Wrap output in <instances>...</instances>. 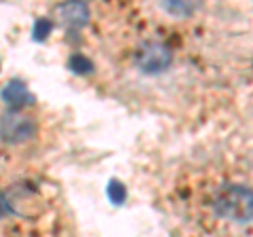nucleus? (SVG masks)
<instances>
[{
  "mask_svg": "<svg viewBox=\"0 0 253 237\" xmlns=\"http://www.w3.org/2000/svg\"><path fill=\"white\" fill-rule=\"evenodd\" d=\"M213 208L221 218L232 223H249L253 218V191L243 184H228L219 188Z\"/></svg>",
  "mask_w": 253,
  "mask_h": 237,
  "instance_id": "1",
  "label": "nucleus"
},
{
  "mask_svg": "<svg viewBox=\"0 0 253 237\" xmlns=\"http://www.w3.org/2000/svg\"><path fill=\"white\" fill-rule=\"evenodd\" d=\"M173 64V51L163 41H146L135 51V66L144 74H161Z\"/></svg>",
  "mask_w": 253,
  "mask_h": 237,
  "instance_id": "2",
  "label": "nucleus"
},
{
  "mask_svg": "<svg viewBox=\"0 0 253 237\" xmlns=\"http://www.w3.org/2000/svg\"><path fill=\"white\" fill-rule=\"evenodd\" d=\"M36 123L19 110H6L0 117V140L6 144H23L36 136Z\"/></svg>",
  "mask_w": 253,
  "mask_h": 237,
  "instance_id": "3",
  "label": "nucleus"
},
{
  "mask_svg": "<svg viewBox=\"0 0 253 237\" xmlns=\"http://www.w3.org/2000/svg\"><path fill=\"white\" fill-rule=\"evenodd\" d=\"M0 98L9 110H21L23 106H32L36 102V98L30 93L26 81H21V78H11V81H6L2 87H0Z\"/></svg>",
  "mask_w": 253,
  "mask_h": 237,
  "instance_id": "4",
  "label": "nucleus"
},
{
  "mask_svg": "<svg viewBox=\"0 0 253 237\" xmlns=\"http://www.w3.org/2000/svg\"><path fill=\"white\" fill-rule=\"evenodd\" d=\"M59 19L70 28H83L89 23L91 9L86 2H63L57 6Z\"/></svg>",
  "mask_w": 253,
  "mask_h": 237,
  "instance_id": "5",
  "label": "nucleus"
},
{
  "mask_svg": "<svg viewBox=\"0 0 253 237\" xmlns=\"http://www.w3.org/2000/svg\"><path fill=\"white\" fill-rule=\"evenodd\" d=\"M68 70L70 72H74L78 76H84V74H91L93 70H95V64L86 58V55L83 53H72L68 58Z\"/></svg>",
  "mask_w": 253,
  "mask_h": 237,
  "instance_id": "6",
  "label": "nucleus"
},
{
  "mask_svg": "<svg viewBox=\"0 0 253 237\" xmlns=\"http://www.w3.org/2000/svg\"><path fill=\"white\" fill-rule=\"evenodd\" d=\"M106 195L112 205H123L126 201V186L121 182V180L112 178L108 182V188H106Z\"/></svg>",
  "mask_w": 253,
  "mask_h": 237,
  "instance_id": "7",
  "label": "nucleus"
},
{
  "mask_svg": "<svg viewBox=\"0 0 253 237\" xmlns=\"http://www.w3.org/2000/svg\"><path fill=\"white\" fill-rule=\"evenodd\" d=\"M53 28H55V23H53L49 17H38V19L34 21V28H32V36H34L36 43L46 41V38L51 36Z\"/></svg>",
  "mask_w": 253,
  "mask_h": 237,
  "instance_id": "8",
  "label": "nucleus"
},
{
  "mask_svg": "<svg viewBox=\"0 0 253 237\" xmlns=\"http://www.w3.org/2000/svg\"><path fill=\"white\" fill-rule=\"evenodd\" d=\"M163 9L175 15V17H188V15H192L196 11V4L192 2H163Z\"/></svg>",
  "mask_w": 253,
  "mask_h": 237,
  "instance_id": "9",
  "label": "nucleus"
},
{
  "mask_svg": "<svg viewBox=\"0 0 253 237\" xmlns=\"http://www.w3.org/2000/svg\"><path fill=\"white\" fill-rule=\"evenodd\" d=\"M6 214H11V201L4 193H0V218H4Z\"/></svg>",
  "mask_w": 253,
  "mask_h": 237,
  "instance_id": "10",
  "label": "nucleus"
}]
</instances>
